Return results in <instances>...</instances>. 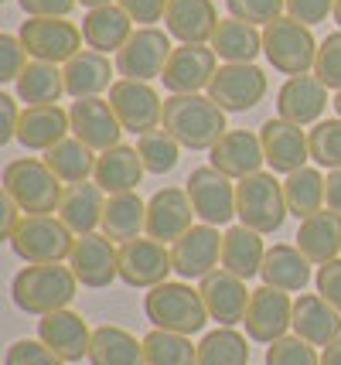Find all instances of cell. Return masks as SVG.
<instances>
[{
    "instance_id": "60",
    "label": "cell",
    "mask_w": 341,
    "mask_h": 365,
    "mask_svg": "<svg viewBox=\"0 0 341 365\" xmlns=\"http://www.w3.org/2000/svg\"><path fill=\"white\" fill-rule=\"evenodd\" d=\"M331 106H335V113L341 116V89H338V96H335V103H331Z\"/></svg>"
},
{
    "instance_id": "8",
    "label": "cell",
    "mask_w": 341,
    "mask_h": 365,
    "mask_svg": "<svg viewBox=\"0 0 341 365\" xmlns=\"http://www.w3.org/2000/svg\"><path fill=\"white\" fill-rule=\"evenodd\" d=\"M171 51H174V45H171L167 31H161V28H137L130 34V41L116 51L113 65L123 79L150 82L164 76Z\"/></svg>"
},
{
    "instance_id": "57",
    "label": "cell",
    "mask_w": 341,
    "mask_h": 365,
    "mask_svg": "<svg viewBox=\"0 0 341 365\" xmlns=\"http://www.w3.org/2000/svg\"><path fill=\"white\" fill-rule=\"evenodd\" d=\"M321 365H341V338H335V341L321 351Z\"/></svg>"
},
{
    "instance_id": "18",
    "label": "cell",
    "mask_w": 341,
    "mask_h": 365,
    "mask_svg": "<svg viewBox=\"0 0 341 365\" xmlns=\"http://www.w3.org/2000/svg\"><path fill=\"white\" fill-rule=\"evenodd\" d=\"M260 140H263V154H266V168L273 175H293L300 168H308L310 160V143L308 133L290 123V120H266L260 127Z\"/></svg>"
},
{
    "instance_id": "31",
    "label": "cell",
    "mask_w": 341,
    "mask_h": 365,
    "mask_svg": "<svg viewBox=\"0 0 341 365\" xmlns=\"http://www.w3.org/2000/svg\"><path fill=\"white\" fill-rule=\"evenodd\" d=\"M310 267H314V263H310L297 246L276 242V246L266 250L260 277H263V284L266 287L287 290V294H304V287L310 284Z\"/></svg>"
},
{
    "instance_id": "40",
    "label": "cell",
    "mask_w": 341,
    "mask_h": 365,
    "mask_svg": "<svg viewBox=\"0 0 341 365\" xmlns=\"http://www.w3.org/2000/svg\"><path fill=\"white\" fill-rule=\"evenodd\" d=\"M283 195H287L290 215H297V219L304 222V219H310L314 212L325 208V175L314 171V168H300V171L287 175Z\"/></svg>"
},
{
    "instance_id": "14",
    "label": "cell",
    "mask_w": 341,
    "mask_h": 365,
    "mask_svg": "<svg viewBox=\"0 0 341 365\" xmlns=\"http://www.w3.org/2000/svg\"><path fill=\"white\" fill-rule=\"evenodd\" d=\"M222 239L226 236H219V225H192L178 242H171L174 273L181 280H205L222 263Z\"/></svg>"
},
{
    "instance_id": "15",
    "label": "cell",
    "mask_w": 341,
    "mask_h": 365,
    "mask_svg": "<svg viewBox=\"0 0 341 365\" xmlns=\"http://www.w3.org/2000/svg\"><path fill=\"white\" fill-rule=\"evenodd\" d=\"M243 324H246L249 341H260V345H273V341H280V338L293 328L290 294L263 284L260 290H253V301H249V311H246Z\"/></svg>"
},
{
    "instance_id": "16",
    "label": "cell",
    "mask_w": 341,
    "mask_h": 365,
    "mask_svg": "<svg viewBox=\"0 0 341 365\" xmlns=\"http://www.w3.org/2000/svg\"><path fill=\"white\" fill-rule=\"evenodd\" d=\"M68 267L75 280L89 290H103L120 277V250L106 232H89L75 239V250L68 256Z\"/></svg>"
},
{
    "instance_id": "48",
    "label": "cell",
    "mask_w": 341,
    "mask_h": 365,
    "mask_svg": "<svg viewBox=\"0 0 341 365\" xmlns=\"http://www.w3.org/2000/svg\"><path fill=\"white\" fill-rule=\"evenodd\" d=\"M314 76L325 82L327 89H341V31L327 34L321 41L318 62H314Z\"/></svg>"
},
{
    "instance_id": "50",
    "label": "cell",
    "mask_w": 341,
    "mask_h": 365,
    "mask_svg": "<svg viewBox=\"0 0 341 365\" xmlns=\"http://www.w3.org/2000/svg\"><path fill=\"white\" fill-rule=\"evenodd\" d=\"M287 14L310 28L327 21V14H335V0H287Z\"/></svg>"
},
{
    "instance_id": "30",
    "label": "cell",
    "mask_w": 341,
    "mask_h": 365,
    "mask_svg": "<svg viewBox=\"0 0 341 365\" xmlns=\"http://www.w3.org/2000/svg\"><path fill=\"white\" fill-rule=\"evenodd\" d=\"M133 34V17L120 7V4H106V7H96V11H89V14L82 17V38H85V45L93 48V51H103V55H110V51H120V48L130 41Z\"/></svg>"
},
{
    "instance_id": "49",
    "label": "cell",
    "mask_w": 341,
    "mask_h": 365,
    "mask_svg": "<svg viewBox=\"0 0 341 365\" xmlns=\"http://www.w3.org/2000/svg\"><path fill=\"white\" fill-rule=\"evenodd\" d=\"M28 65V48L14 34H0V82H17Z\"/></svg>"
},
{
    "instance_id": "39",
    "label": "cell",
    "mask_w": 341,
    "mask_h": 365,
    "mask_svg": "<svg viewBox=\"0 0 341 365\" xmlns=\"http://www.w3.org/2000/svg\"><path fill=\"white\" fill-rule=\"evenodd\" d=\"M45 164L58 175L62 185H79L89 181V175H96V150L85 147L79 137H65L51 150H45Z\"/></svg>"
},
{
    "instance_id": "10",
    "label": "cell",
    "mask_w": 341,
    "mask_h": 365,
    "mask_svg": "<svg viewBox=\"0 0 341 365\" xmlns=\"http://www.w3.org/2000/svg\"><path fill=\"white\" fill-rule=\"evenodd\" d=\"M184 191L205 225H229L236 219V185L219 168H195L184 181Z\"/></svg>"
},
{
    "instance_id": "12",
    "label": "cell",
    "mask_w": 341,
    "mask_h": 365,
    "mask_svg": "<svg viewBox=\"0 0 341 365\" xmlns=\"http://www.w3.org/2000/svg\"><path fill=\"white\" fill-rule=\"evenodd\" d=\"M209 96L226 113H246L266 96V76L253 62H226L209 82Z\"/></svg>"
},
{
    "instance_id": "19",
    "label": "cell",
    "mask_w": 341,
    "mask_h": 365,
    "mask_svg": "<svg viewBox=\"0 0 341 365\" xmlns=\"http://www.w3.org/2000/svg\"><path fill=\"white\" fill-rule=\"evenodd\" d=\"M219 55L211 45H178L167 58V68H164V89L174 93H201L209 89L211 76L219 72Z\"/></svg>"
},
{
    "instance_id": "37",
    "label": "cell",
    "mask_w": 341,
    "mask_h": 365,
    "mask_svg": "<svg viewBox=\"0 0 341 365\" xmlns=\"http://www.w3.org/2000/svg\"><path fill=\"white\" fill-rule=\"evenodd\" d=\"M103 232L113 242L140 239V232H147V202L137 198V191L110 195L106 198V212H103Z\"/></svg>"
},
{
    "instance_id": "33",
    "label": "cell",
    "mask_w": 341,
    "mask_h": 365,
    "mask_svg": "<svg viewBox=\"0 0 341 365\" xmlns=\"http://www.w3.org/2000/svg\"><path fill=\"white\" fill-rule=\"evenodd\" d=\"M72 130L68 113L55 103V106H28L21 113V127H17V140L28 150H51L55 143L65 140Z\"/></svg>"
},
{
    "instance_id": "5",
    "label": "cell",
    "mask_w": 341,
    "mask_h": 365,
    "mask_svg": "<svg viewBox=\"0 0 341 365\" xmlns=\"http://www.w3.org/2000/svg\"><path fill=\"white\" fill-rule=\"evenodd\" d=\"M4 191L14 198L21 212L28 215H51L62 205V181L45 160L38 158H17L4 168Z\"/></svg>"
},
{
    "instance_id": "51",
    "label": "cell",
    "mask_w": 341,
    "mask_h": 365,
    "mask_svg": "<svg viewBox=\"0 0 341 365\" xmlns=\"http://www.w3.org/2000/svg\"><path fill=\"white\" fill-rule=\"evenodd\" d=\"M314 284H318V294H321L331 307H338L341 311V259H331V263H325V267H318Z\"/></svg>"
},
{
    "instance_id": "47",
    "label": "cell",
    "mask_w": 341,
    "mask_h": 365,
    "mask_svg": "<svg viewBox=\"0 0 341 365\" xmlns=\"http://www.w3.org/2000/svg\"><path fill=\"white\" fill-rule=\"evenodd\" d=\"M4 365H68V362L58 359L41 338H21V341H14L7 349Z\"/></svg>"
},
{
    "instance_id": "38",
    "label": "cell",
    "mask_w": 341,
    "mask_h": 365,
    "mask_svg": "<svg viewBox=\"0 0 341 365\" xmlns=\"http://www.w3.org/2000/svg\"><path fill=\"white\" fill-rule=\"evenodd\" d=\"M211 48L222 62H253L263 51V31H256V24L249 21H219V28L211 34Z\"/></svg>"
},
{
    "instance_id": "32",
    "label": "cell",
    "mask_w": 341,
    "mask_h": 365,
    "mask_svg": "<svg viewBox=\"0 0 341 365\" xmlns=\"http://www.w3.org/2000/svg\"><path fill=\"white\" fill-rule=\"evenodd\" d=\"M62 72H65V93L75 96V99H85V96H99L106 89H113L116 65H110V58L103 51L85 48V51L68 58Z\"/></svg>"
},
{
    "instance_id": "24",
    "label": "cell",
    "mask_w": 341,
    "mask_h": 365,
    "mask_svg": "<svg viewBox=\"0 0 341 365\" xmlns=\"http://www.w3.org/2000/svg\"><path fill=\"white\" fill-rule=\"evenodd\" d=\"M38 338L65 362H82V355H89V345H93V331H89L85 318L68 307L51 311L38 321Z\"/></svg>"
},
{
    "instance_id": "22",
    "label": "cell",
    "mask_w": 341,
    "mask_h": 365,
    "mask_svg": "<svg viewBox=\"0 0 341 365\" xmlns=\"http://www.w3.org/2000/svg\"><path fill=\"white\" fill-rule=\"evenodd\" d=\"M327 110V86L318 76H290L276 93V116L290 120L297 127L318 123Z\"/></svg>"
},
{
    "instance_id": "11",
    "label": "cell",
    "mask_w": 341,
    "mask_h": 365,
    "mask_svg": "<svg viewBox=\"0 0 341 365\" xmlns=\"http://www.w3.org/2000/svg\"><path fill=\"white\" fill-rule=\"evenodd\" d=\"M110 106L120 116L123 130L137 133V137H144V133H150V130H157L164 123V103L150 82H137V79L113 82Z\"/></svg>"
},
{
    "instance_id": "43",
    "label": "cell",
    "mask_w": 341,
    "mask_h": 365,
    "mask_svg": "<svg viewBox=\"0 0 341 365\" xmlns=\"http://www.w3.org/2000/svg\"><path fill=\"white\" fill-rule=\"evenodd\" d=\"M137 150L144 158V168L150 175H167L178 168L181 158V143L167 133V130H150L144 137H137Z\"/></svg>"
},
{
    "instance_id": "23",
    "label": "cell",
    "mask_w": 341,
    "mask_h": 365,
    "mask_svg": "<svg viewBox=\"0 0 341 365\" xmlns=\"http://www.w3.org/2000/svg\"><path fill=\"white\" fill-rule=\"evenodd\" d=\"M211 168H219L222 175H229L232 181H243L249 175H260L266 154H263V140L253 130H229L222 140L209 150Z\"/></svg>"
},
{
    "instance_id": "20",
    "label": "cell",
    "mask_w": 341,
    "mask_h": 365,
    "mask_svg": "<svg viewBox=\"0 0 341 365\" xmlns=\"http://www.w3.org/2000/svg\"><path fill=\"white\" fill-rule=\"evenodd\" d=\"M201 297H205V307H209V318L219 321L222 328H232V324H243L246 311H249V301H253V290H246V280L236 277L229 270H211L205 280H201Z\"/></svg>"
},
{
    "instance_id": "6",
    "label": "cell",
    "mask_w": 341,
    "mask_h": 365,
    "mask_svg": "<svg viewBox=\"0 0 341 365\" xmlns=\"http://www.w3.org/2000/svg\"><path fill=\"white\" fill-rule=\"evenodd\" d=\"M318 48L321 45L314 41L308 24L293 21L290 14L276 17V21H270L263 28V55L283 76H308V72H314Z\"/></svg>"
},
{
    "instance_id": "28",
    "label": "cell",
    "mask_w": 341,
    "mask_h": 365,
    "mask_svg": "<svg viewBox=\"0 0 341 365\" xmlns=\"http://www.w3.org/2000/svg\"><path fill=\"white\" fill-rule=\"evenodd\" d=\"M297 250L308 256L314 267H325L331 259H338L341 253V212H331V208H321L314 212L310 219L300 222L297 229Z\"/></svg>"
},
{
    "instance_id": "46",
    "label": "cell",
    "mask_w": 341,
    "mask_h": 365,
    "mask_svg": "<svg viewBox=\"0 0 341 365\" xmlns=\"http://www.w3.org/2000/svg\"><path fill=\"white\" fill-rule=\"evenodd\" d=\"M229 17L236 21H249V24H270L276 17H283L287 11V0H226Z\"/></svg>"
},
{
    "instance_id": "44",
    "label": "cell",
    "mask_w": 341,
    "mask_h": 365,
    "mask_svg": "<svg viewBox=\"0 0 341 365\" xmlns=\"http://www.w3.org/2000/svg\"><path fill=\"white\" fill-rule=\"evenodd\" d=\"M308 143H310V160L318 168L338 171L341 168V116L314 123V130H308Z\"/></svg>"
},
{
    "instance_id": "56",
    "label": "cell",
    "mask_w": 341,
    "mask_h": 365,
    "mask_svg": "<svg viewBox=\"0 0 341 365\" xmlns=\"http://www.w3.org/2000/svg\"><path fill=\"white\" fill-rule=\"evenodd\" d=\"M325 205L331 212H341V168L338 171H327L325 178Z\"/></svg>"
},
{
    "instance_id": "2",
    "label": "cell",
    "mask_w": 341,
    "mask_h": 365,
    "mask_svg": "<svg viewBox=\"0 0 341 365\" xmlns=\"http://www.w3.org/2000/svg\"><path fill=\"white\" fill-rule=\"evenodd\" d=\"M75 287H79V280H75L72 267H62V263H28L14 277L11 294H14V304L24 314L45 318L51 311H65L72 304V297H75Z\"/></svg>"
},
{
    "instance_id": "4",
    "label": "cell",
    "mask_w": 341,
    "mask_h": 365,
    "mask_svg": "<svg viewBox=\"0 0 341 365\" xmlns=\"http://www.w3.org/2000/svg\"><path fill=\"white\" fill-rule=\"evenodd\" d=\"M144 314L150 318L154 328L164 331H178V334H198L209 321V307L201 290H195L192 284H164L150 287V294L144 297Z\"/></svg>"
},
{
    "instance_id": "45",
    "label": "cell",
    "mask_w": 341,
    "mask_h": 365,
    "mask_svg": "<svg viewBox=\"0 0 341 365\" xmlns=\"http://www.w3.org/2000/svg\"><path fill=\"white\" fill-rule=\"evenodd\" d=\"M266 365H321V355L314 351L310 341L297 334H283L266 349Z\"/></svg>"
},
{
    "instance_id": "36",
    "label": "cell",
    "mask_w": 341,
    "mask_h": 365,
    "mask_svg": "<svg viewBox=\"0 0 341 365\" xmlns=\"http://www.w3.org/2000/svg\"><path fill=\"white\" fill-rule=\"evenodd\" d=\"M85 359L93 365H147L144 341H137L130 331L116 324H103L93 331V345Z\"/></svg>"
},
{
    "instance_id": "35",
    "label": "cell",
    "mask_w": 341,
    "mask_h": 365,
    "mask_svg": "<svg viewBox=\"0 0 341 365\" xmlns=\"http://www.w3.org/2000/svg\"><path fill=\"white\" fill-rule=\"evenodd\" d=\"M17 89V99L28 103V106H55L62 93H65V72L58 68L55 62H31L24 65L21 79L14 82Z\"/></svg>"
},
{
    "instance_id": "59",
    "label": "cell",
    "mask_w": 341,
    "mask_h": 365,
    "mask_svg": "<svg viewBox=\"0 0 341 365\" xmlns=\"http://www.w3.org/2000/svg\"><path fill=\"white\" fill-rule=\"evenodd\" d=\"M331 17L338 21V31H341V0H335V14H331Z\"/></svg>"
},
{
    "instance_id": "29",
    "label": "cell",
    "mask_w": 341,
    "mask_h": 365,
    "mask_svg": "<svg viewBox=\"0 0 341 365\" xmlns=\"http://www.w3.org/2000/svg\"><path fill=\"white\" fill-rule=\"evenodd\" d=\"M103 212H106V191L96 181H79V185H68L62 195L58 219L75 236H89L96 232V225H103Z\"/></svg>"
},
{
    "instance_id": "13",
    "label": "cell",
    "mask_w": 341,
    "mask_h": 365,
    "mask_svg": "<svg viewBox=\"0 0 341 365\" xmlns=\"http://www.w3.org/2000/svg\"><path fill=\"white\" fill-rule=\"evenodd\" d=\"M174 270V259L167 242H157L150 236L130 239V242H120V280L140 290L164 284Z\"/></svg>"
},
{
    "instance_id": "53",
    "label": "cell",
    "mask_w": 341,
    "mask_h": 365,
    "mask_svg": "<svg viewBox=\"0 0 341 365\" xmlns=\"http://www.w3.org/2000/svg\"><path fill=\"white\" fill-rule=\"evenodd\" d=\"M31 17H65L79 0H17Z\"/></svg>"
},
{
    "instance_id": "54",
    "label": "cell",
    "mask_w": 341,
    "mask_h": 365,
    "mask_svg": "<svg viewBox=\"0 0 341 365\" xmlns=\"http://www.w3.org/2000/svg\"><path fill=\"white\" fill-rule=\"evenodd\" d=\"M17 127H21V113H17L14 96L0 93V143L17 140Z\"/></svg>"
},
{
    "instance_id": "1",
    "label": "cell",
    "mask_w": 341,
    "mask_h": 365,
    "mask_svg": "<svg viewBox=\"0 0 341 365\" xmlns=\"http://www.w3.org/2000/svg\"><path fill=\"white\" fill-rule=\"evenodd\" d=\"M164 130L188 150H211L229 133L226 110L209 93H174L164 99Z\"/></svg>"
},
{
    "instance_id": "41",
    "label": "cell",
    "mask_w": 341,
    "mask_h": 365,
    "mask_svg": "<svg viewBox=\"0 0 341 365\" xmlns=\"http://www.w3.org/2000/svg\"><path fill=\"white\" fill-rule=\"evenodd\" d=\"M249 334L236 328H215L198 341V365H249Z\"/></svg>"
},
{
    "instance_id": "58",
    "label": "cell",
    "mask_w": 341,
    "mask_h": 365,
    "mask_svg": "<svg viewBox=\"0 0 341 365\" xmlns=\"http://www.w3.org/2000/svg\"><path fill=\"white\" fill-rule=\"evenodd\" d=\"M82 7H89V11H96V7H106V4H113V0H79Z\"/></svg>"
},
{
    "instance_id": "21",
    "label": "cell",
    "mask_w": 341,
    "mask_h": 365,
    "mask_svg": "<svg viewBox=\"0 0 341 365\" xmlns=\"http://www.w3.org/2000/svg\"><path fill=\"white\" fill-rule=\"evenodd\" d=\"M195 219V205L184 188H161L147 202V236L157 242H178Z\"/></svg>"
},
{
    "instance_id": "9",
    "label": "cell",
    "mask_w": 341,
    "mask_h": 365,
    "mask_svg": "<svg viewBox=\"0 0 341 365\" xmlns=\"http://www.w3.org/2000/svg\"><path fill=\"white\" fill-rule=\"evenodd\" d=\"M21 45L38 62H68L82 51V28H75L65 17H28L21 24Z\"/></svg>"
},
{
    "instance_id": "3",
    "label": "cell",
    "mask_w": 341,
    "mask_h": 365,
    "mask_svg": "<svg viewBox=\"0 0 341 365\" xmlns=\"http://www.w3.org/2000/svg\"><path fill=\"white\" fill-rule=\"evenodd\" d=\"M290 208H287V195H283V181H276L273 171H260L249 175L236 185V219L239 225L270 236L280 232L287 222Z\"/></svg>"
},
{
    "instance_id": "7",
    "label": "cell",
    "mask_w": 341,
    "mask_h": 365,
    "mask_svg": "<svg viewBox=\"0 0 341 365\" xmlns=\"http://www.w3.org/2000/svg\"><path fill=\"white\" fill-rule=\"evenodd\" d=\"M11 250L24 263H62L75 250V232L55 215H24L11 236Z\"/></svg>"
},
{
    "instance_id": "34",
    "label": "cell",
    "mask_w": 341,
    "mask_h": 365,
    "mask_svg": "<svg viewBox=\"0 0 341 365\" xmlns=\"http://www.w3.org/2000/svg\"><path fill=\"white\" fill-rule=\"evenodd\" d=\"M263 259H266V246H263L260 232H253L246 225L226 229V239H222V270L236 273L243 280H253L263 270Z\"/></svg>"
},
{
    "instance_id": "26",
    "label": "cell",
    "mask_w": 341,
    "mask_h": 365,
    "mask_svg": "<svg viewBox=\"0 0 341 365\" xmlns=\"http://www.w3.org/2000/svg\"><path fill=\"white\" fill-rule=\"evenodd\" d=\"M293 334L310 341L314 349H327L335 338H341V311L321 294H300L293 301Z\"/></svg>"
},
{
    "instance_id": "25",
    "label": "cell",
    "mask_w": 341,
    "mask_h": 365,
    "mask_svg": "<svg viewBox=\"0 0 341 365\" xmlns=\"http://www.w3.org/2000/svg\"><path fill=\"white\" fill-rule=\"evenodd\" d=\"M164 28L181 45H209L219 28V11L211 0H167Z\"/></svg>"
},
{
    "instance_id": "55",
    "label": "cell",
    "mask_w": 341,
    "mask_h": 365,
    "mask_svg": "<svg viewBox=\"0 0 341 365\" xmlns=\"http://www.w3.org/2000/svg\"><path fill=\"white\" fill-rule=\"evenodd\" d=\"M21 219H24V215H21V205L4 191V195H0V236L4 239L14 236V229L21 225Z\"/></svg>"
},
{
    "instance_id": "17",
    "label": "cell",
    "mask_w": 341,
    "mask_h": 365,
    "mask_svg": "<svg viewBox=\"0 0 341 365\" xmlns=\"http://www.w3.org/2000/svg\"><path fill=\"white\" fill-rule=\"evenodd\" d=\"M68 120H72V133L79 137L85 147L93 150H110L120 143V137L127 133L120 116L113 113L110 99H99V96H85V99H75L72 110H68Z\"/></svg>"
},
{
    "instance_id": "52",
    "label": "cell",
    "mask_w": 341,
    "mask_h": 365,
    "mask_svg": "<svg viewBox=\"0 0 341 365\" xmlns=\"http://www.w3.org/2000/svg\"><path fill=\"white\" fill-rule=\"evenodd\" d=\"M140 28H154V21H164L167 14V0H116Z\"/></svg>"
},
{
    "instance_id": "42",
    "label": "cell",
    "mask_w": 341,
    "mask_h": 365,
    "mask_svg": "<svg viewBox=\"0 0 341 365\" xmlns=\"http://www.w3.org/2000/svg\"><path fill=\"white\" fill-rule=\"evenodd\" d=\"M147 365H198V345H192V334L178 331H154L144 338Z\"/></svg>"
},
{
    "instance_id": "27",
    "label": "cell",
    "mask_w": 341,
    "mask_h": 365,
    "mask_svg": "<svg viewBox=\"0 0 341 365\" xmlns=\"http://www.w3.org/2000/svg\"><path fill=\"white\" fill-rule=\"evenodd\" d=\"M144 158L137 147H127V143H116L110 150H103L96 158V181L106 195H123V191H137V185L144 181Z\"/></svg>"
}]
</instances>
